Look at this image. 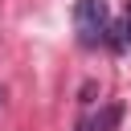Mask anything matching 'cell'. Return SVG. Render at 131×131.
I'll return each mask as SVG.
<instances>
[{"mask_svg":"<svg viewBox=\"0 0 131 131\" xmlns=\"http://www.w3.org/2000/svg\"><path fill=\"white\" fill-rule=\"evenodd\" d=\"M119 119H123V111L119 106H102L98 115H90L78 131H119Z\"/></svg>","mask_w":131,"mask_h":131,"instance_id":"7a4b0ae2","label":"cell"},{"mask_svg":"<svg viewBox=\"0 0 131 131\" xmlns=\"http://www.w3.org/2000/svg\"><path fill=\"white\" fill-rule=\"evenodd\" d=\"M74 33L86 49H98L111 33V8L106 0H78L74 4Z\"/></svg>","mask_w":131,"mask_h":131,"instance_id":"6da1fadb","label":"cell"},{"mask_svg":"<svg viewBox=\"0 0 131 131\" xmlns=\"http://www.w3.org/2000/svg\"><path fill=\"white\" fill-rule=\"evenodd\" d=\"M0 102H4V86H0Z\"/></svg>","mask_w":131,"mask_h":131,"instance_id":"277c9868","label":"cell"},{"mask_svg":"<svg viewBox=\"0 0 131 131\" xmlns=\"http://www.w3.org/2000/svg\"><path fill=\"white\" fill-rule=\"evenodd\" d=\"M123 41L131 45V8H127V16H123Z\"/></svg>","mask_w":131,"mask_h":131,"instance_id":"3957f363","label":"cell"}]
</instances>
